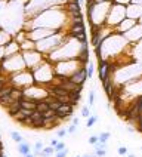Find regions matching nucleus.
Masks as SVG:
<instances>
[{
  "label": "nucleus",
  "mask_w": 142,
  "mask_h": 157,
  "mask_svg": "<svg viewBox=\"0 0 142 157\" xmlns=\"http://www.w3.org/2000/svg\"><path fill=\"white\" fill-rule=\"evenodd\" d=\"M68 78H70L73 83H76V85H83V83L86 82V78H89V77H87V68H86V67H80V68L76 70V71L71 74Z\"/></svg>",
  "instance_id": "nucleus-1"
},
{
  "label": "nucleus",
  "mask_w": 142,
  "mask_h": 157,
  "mask_svg": "<svg viewBox=\"0 0 142 157\" xmlns=\"http://www.w3.org/2000/svg\"><path fill=\"white\" fill-rule=\"evenodd\" d=\"M73 107H74V105H73V104H70V102H62V105L56 110L58 117H61V119H67V117H70L71 114H73V111H74Z\"/></svg>",
  "instance_id": "nucleus-2"
},
{
  "label": "nucleus",
  "mask_w": 142,
  "mask_h": 157,
  "mask_svg": "<svg viewBox=\"0 0 142 157\" xmlns=\"http://www.w3.org/2000/svg\"><path fill=\"white\" fill-rule=\"evenodd\" d=\"M19 110H21V99H16V101H13L9 107H6V111H7V114L11 116V117H13Z\"/></svg>",
  "instance_id": "nucleus-3"
},
{
  "label": "nucleus",
  "mask_w": 142,
  "mask_h": 157,
  "mask_svg": "<svg viewBox=\"0 0 142 157\" xmlns=\"http://www.w3.org/2000/svg\"><path fill=\"white\" fill-rule=\"evenodd\" d=\"M84 24L80 22V24H71L70 25V36L74 37L76 34H80V33H84Z\"/></svg>",
  "instance_id": "nucleus-4"
},
{
  "label": "nucleus",
  "mask_w": 142,
  "mask_h": 157,
  "mask_svg": "<svg viewBox=\"0 0 142 157\" xmlns=\"http://www.w3.org/2000/svg\"><path fill=\"white\" fill-rule=\"evenodd\" d=\"M12 91H13V86H12V85H5L3 88L0 89V99L11 97V95H12Z\"/></svg>",
  "instance_id": "nucleus-5"
},
{
  "label": "nucleus",
  "mask_w": 142,
  "mask_h": 157,
  "mask_svg": "<svg viewBox=\"0 0 142 157\" xmlns=\"http://www.w3.org/2000/svg\"><path fill=\"white\" fill-rule=\"evenodd\" d=\"M18 153H19L21 156H27V154H30V145L27 144V142H19L18 144Z\"/></svg>",
  "instance_id": "nucleus-6"
},
{
  "label": "nucleus",
  "mask_w": 142,
  "mask_h": 157,
  "mask_svg": "<svg viewBox=\"0 0 142 157\" xmlns=\"http://www.w3.org/2000/svg\"><path fill=\"white\" fill-rule=\"evenodd\" d=\"M36 110H39L40 113H46L48 110H50V105H49V102L46 99H42V101L37 102V108Z\"/></svg>",
  "instance_id": "nucleus-7"
},
{
  "label": "nucleus",
  "mask_w": 142,
  "mask_h": 157,
  "mask_svg": "<svg viewBox=\"0 0 142 157\" xmlns=\"http://www.w3.org/2000/svg\"><path fill=\"white\" fill-rule=\"evenodd\" d=\"M49 105H50V110H55V111H56V110H58V108H59V107L62 105V102L53 98V99H52V101L49 102Z\"/></svg>",
  "instance_id": "nucleus-8"
},
{
  "label": "nucleus",
  "mask_w": 142,
  "mask_h": 157,
  "mask_svg": "<svg viewBox=\"0 0 142 157\" xmlns=\"http://www.w3.org/2000/svg\"><path fill=\"white\" fill-rule=\"evenodd\" d=\"M98 121V116H90L87 117V121H86V127H92L95 123Z\"/></svg>",
  "instance_id": "nucleus-9"
},
{
  "label": "nucleus",
  "mask_w": 142,
  "mask_h": 157,
  "mask_svg": "<svg viewBox=\"0 0 142 157\" xmlns=\"http://www.w3.org/2000/svg\"><path fill=\"white\" fill-rule=\"evenodd\" d=\"M11 138L13 139V141H16L18 144L24 141V139H22V136H21L19 134H18V132H15V130H12V132H11Z\"/></svg>",
  "instance_id": "nucleus-10"
},
{
  "label": "nucleus",
  "mask_w": 142,
  "mask_h": 157,
  "mask_svg": "<svg viewBox=\"0 0 142 157\" xmlns=\"http://www.w3.org/2000/svg\"><path fill=\"white\" fill-rule=\"evenodd\" d=\"M74 39H76V40H78L80 43H87V39H86V31H84V33H80V34H76Z\"/></svg>",
  "instance_id": "nucleus-11"
},
{
  "label": "nucleus",
  "mask_w": 142,
  "mask_h": 157,
  "mask_svg": "<svg viewBox=\"0 0 142 157\" xmlns=\"http://www.w3.org/2000/svg\"><path fill=\"white\" fill-rule=\"evenodd\" d=\"M110 136H111L110 132H102V134L98 135V138H99V141H101V142H107V141L110 139Z\"/></svg>",
  "instance_id": "nucleus-12"
},
{
  "label": "nucleus",
  "mask_w": 142,
  "mask_h": 157,
  "mask_svg": "<svg viewBox=\"0 0 142 157\" xmlns=\"http://www.w3.org/2000/svg\"><path fill=\"white\" fill-rule=\"evenodd\" d=\"M43 117L44 119H53V117H56V111L55 110H48L46 113H43Z\"/></svg>",
  "instance_id": "nucleus-13"
},
{
  "label": "nucleus",
  "mask_w": 142,
  "mask_h": 157,
  "mask_svg": "<svg viewBox=\"0 0 142 157\" xmlns=\"http://www.w3.org/2000/svg\"><path fill=\"white\" fill-rule=\"evenodd\" d=\"M105 154H107L105 148H95V156L96 157H104Z\"/></svg>",
  "instance_id": "nucleus-14"
},
{
  "label": "nucleus",
  "mask_w": 142,
  "mask_h": 157,
  "mask_svg": "<svg viewBox=\"0 0 142 157\" xmlns=\"http://www.w3.org/2000/svg\"><path fill=\"white\" fill-rule=\"evenodd\" d=\"M93 70H95L93 64H92V62H89V64H87V77H89V78H92V77H93Z\"/></svg>",
  "instance_id": "nucleus-15"
},
{
  "label": "nucleus",
  "mask_w": 142,
  "mask_h": 157,
  "mask_svg": "<svg viewBox=\"0 0 142 157\" xmlns=\"http://www.w3.org/2000/svg\"><path fill=\"white\" fill-rule=\"evenodd\" d=\"M52 153H55V147H44L43 148V154H46V157L49 156V154H52Z\"/></svg>",
  "instance_id": "nucleus-16"
},
{
  "label": "nucleus",
  "mask_w": 142,
  "mask_h": 157,
  "mask_svg": "<svg viewBox=\"0 0 142 157\" xmlns=\"http://www.w3.org/2000/svg\"><path fill=\"white\" fill-rule=\"evenodd\" d=\"M93 104H95V91L92 89L90 92H89V105H93Z\"/></svg>",
  "instance_id": "nucleus-17"
},
{
  "label": "nucleus",
  "mask_w": 142,
  "mask_h": 157,
  "mask_svg": "<svg viewBox=\"0 0 142 157\" xmlns=\"http://www.w3.org/2000/svg\"><path fill=\"white\" fill-rule=\"evenodd\" d=\"M114 3H117V5H123V6H129L132 3V0H113Z\"/></svg>",
  "instance_id": "nucleus-18"
},
{
  "label": "nucleus",
  "mask_w": 142,
  "mask_h": 157,
  "mask_svg": "<svg viewBox=\"0 0 142 157\" xmlns=\"http://www.w3.org/2000/svg\"><path fill=\"white\" fill-rule=\"evenodd\" d=\"M43 148H44V147H43L42 141H37V142L34 144V150H36V151H39V153H40V151H43Z\"/></svg>",
  "instance_id": "nucleus-19"
},
{
  "label": "nucleus",
  "mask_w": 142,
  "mask_h": 157,
  "mask_svg": "<svg viewBox=\"0 0 142 157\" xmlns=\"http://www.w3.org/2000/svg\"><path fill=\"white\" fill-rule=\"evenodd\" d=\"M65 148H67V147H65V144L61 141V142H58V145L55 147V153H58V151H62V150H65Z\"/></svg>",
  "instance_id": "nucleus-20"
},
{
  "label": "nucleus",
  "mask_w": 142,
  "mask_h": 157,
  "mask_svg": "<svg viewBox=\"0 0 142 157\" xmlns=\"http://www.w3.org/2000/svg\"><path fill=\"white\" fill-rule=\"evenodd\" d=\"M82 116L83 117H90V110H89V107H83L82 108Z\"/></svg>",
  "instance_id": "nucleus-21"
},
{
  "label": "nucleus",
  "mask_w": 142,
  "mask_h": 157,
  "mask_svg": "<svg viewBox=\"0 0 142 157\" xmlns=\"http://www.w3.org/2000/svg\"><path fill=\"white\" fill-rule=\"evenodd\" d=\"M65 135H68V132H67L65 129H59L58 132H56V136H58V138H64Z\"/></svg>",
  "instance_id": "nucleus-22"
},
{
  "label": "nucleus",
  "mask_w": 142,
  "mask_h": 157,
  "mask_svg": "<svg viewBox=\"0 0 142 157\" xmlns=\"http://www.w3.org/2000/svg\"><path fill=\"white\" fill-rule=\"evenodd\" d=\"M76 130H77V126H76V125H73V123H71V126H68V129H67V132H68L70 135H73V134L76 132Z\"/></svg>",
  "instance_id": "nucleus-23"
},
{
  "label": "nucleus",
  "mask_w": 142,
  "mask_h": 157,
  "mask_svg": "<svg viewBox=\"0 0 142 157\" xmlns=\"http://www.w3.org/2000/svg\"><path fill=\"white\" fill-rule=\"evenodd\" d=\"M117 151H119L120 156H127V148H126V147H119Z\"/></svg>",
  "instance_id": "nucleus-24"
},
{
  "label": "nucleus",
  "mask_w": 142,
  "mask_h": 157,
  "mask_svg": "<svg viewBox=\"0 0 142 157\" xmlns=\"http://www.w3.org/2000/svg\"><path fill=\"white\" fill-rule=\"evenodd\" d=\"M67 154H68V148H65V150H62V151H58L55 157H67Z\"/></svg>",
  "instance_id": "nucleus-25"
},
{
  "label": "nucleus",
  "mask_w": 142,
  "mask_h": 157,
  "mask_svg": "<svg viewBox=\"0 0 142 157\" xmlns=\"http://www.w3.org/2000/svg\"><path fill=\"white\" fill-rule=\"evenodd\" d=\"M96 142H99V138H98V136H90V138H89V144H92V145H95Z\"/></svg>",
  "instance_id": "nucleus-26"
},
{
  "label": "nucleus",
  "mask_w": 142,
  "mask_h": 157,
  "mask_svg": "<svg viewBox=\"0 0 142 157\" xmlns=\"http://www.w3.org/2000/svg\"><path fill=\"white\" fill-rule=\"evenodd\" d=\"M136 126H138V130H141V132H142V113H141L139 117H138V123H136Z\"/></svg>",
  "instance_id": "nucleus-27"
},
{
  "label": "nucleus",
  "mask_w": 142,
  "mask_h": 157,
  "mask_svg": "<svg viewBox=\"0 0 142 157\" xmlns=\"http://www.w3.org/2000/svg\"><path fill=\"white\" fill-rule=\"evenodd\" d=\"M58 142H59V141H58L56 138H53V139H50V145H52V147H56V145H58Z\"/></svg>",
  "instance_id": "nucleus-28"
},
{
  "label": "nucleus",
  "mask_w": 142,
  "mask_h": 157,
  "mask_svg": "<svg viewBox=\"0 0 142 157\" xmlns=\"http://www.w3.org/2000/svg\"><path fill=\"white\" fill-rule=\"evenodd\" d=\"M78 123H80V120H78L77 117H74V119H73V125H76V126H78Z\"/></svg>",
  "instance_id": "nucleus-29"
},
{
  "label": "nucleus",
  "mask_w": 142,
  "mask_h": 157,
  "mask_svg": "<svg viewBox=\"0 0 142 157\" xmlns=\"http://www.w3.org/2000/svg\"><path fill=\"white\" fill-rule=\"evenodd\" d=\"M3 86H5V83H3V78H2V77H0V89H2V88H3Z\"/></svg>",
  "instance_id": "nucleus-30"
},
{
  "label": "nucleus",
  "mask_w": 142,
  "mask_h": 157,
  "mask_svg": "<svg viewBox=\"0 0 142 157\" xmlns=\"http://www.w3.org/2000/svg\"><path fill=\"white\" fill-rule=\"evenodd\" d=\"M24 157H34V154H31V153H30V154H27V156H24Z\"/></svg>",
  "instance_id": "nucleus-31"
},
{
  "label": "nucleus",
  "mask_w": 142,
  "mask_h": 157,
  "mask_svg": "<svg viewBox=\"0 0 142 157\" xmlns=\"http://www.w3.org/2000/svg\"><path fill=\"white\" fill-rule=\"evenodd\" d=\"M126 157H135V154H127Z\"/></svg>",
  "instance_id": "nucleus-32"
},
{
  "label": "nucleus",
  "mask_w": 142,
  "mask_h": 157,
  "mask_svg": "<svg viewBox=\"0 0 142 157\" xmlns=\"http://www.w3.org/2000/svg\"><path fill=\"white\" fill-rule=\"evenodd\" d=\"M82 157H96V156H82Z\"/></svg>",
  "instance_id": "nucleus-33"
},
{
  "label": "nucleus",
  "mask_w": 142,
  "mask_h": 157,
  "mask_svg": "<svg viewBox=\"0 0 142 157\" xmlns=\"http://www.w3.org/2000/svg\"><path fill=\"white\" fill-rule=\"evenodd\" d=\"M76 157H82V156H76Z\"/></svg>",
  "instance_id": "nucleus-34"
},
{
  "label": "nucleus",
  "mask_w": 142,
  "mask_h": 157,
  "mask_svg": "<svg viewBox=\"0 0 142 157\" xmlns=\"http://www.w3.org/2000/svg\"><path fill=\"white\" fill-rule=\"evenodd\" d=\"M141 150H142V145H141Z\"/></svg>",
  "instance_id": "nucleus-35"
}]
</instances>
